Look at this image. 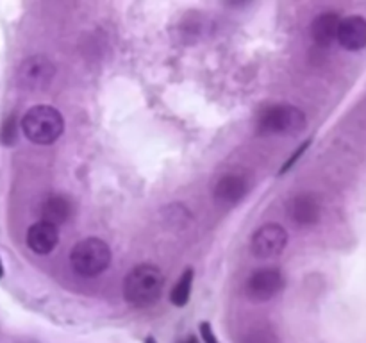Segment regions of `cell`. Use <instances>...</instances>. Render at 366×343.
<instances>
[{"label": "cell", "instance_id": "6da1fadb", "mask_svg": "<svg viewBox=\"0 0 366 343\" xmlns=\"http://www.w3.org/2000/svg\"><path fill=\"white\" fill-rule=\"evenodd\" d=\"M164 289V275L159 267L142 263L132 268L124 281V297L132 307L145 309L161 299Z\"/></svg>", "mask_w": 366, "mask_h": 343}, {"label": "cell", "instance_id": "7a4b0ae2", "mask_svg": "<svg viewBox=\"0 0 366 343\" xmlns=\"http://www.w3.org/2000/svg\"><path fill=\"white\" fill-rule=\"evenodd\" d=\"M20 129L25 138L34 145H52L64 131L63 114L56 107L39 104L24 114Z\"/></svg>", "mask_w": 366, "mask_h": 343}, {"label": "cell", "instance_id": "3957f363", "mask_svg": "<svg viewBox=\"0 0 366 343\" xmlns=\"http://www.w3.org/2000/svg\"><path fill=\"white\" fill-rule=\"evenodd\" d=\"M306 125V113L293 104H272L257 116V132L263 136H297Z\"/></svg>", "mask_w": 366, "mask_h": 343}, {"label": "cell", "instance_id": "277c9868", "mask_svg": "<svg viewBox=\"0 0 366 343\" xmlns=\"http://www.w3.org/2000/svg\"><path fill=\"white\" fill-rule=\"evenodd\" d=\"M109 245L100 238L81 239L70 252V264L82 277H97L111 264Z\"/></svg>", "mask_w": 366, "mask_h": 343}, {"label": "cell", "instance_id": "5b68a950", "mask_svg": "<svg viewBox=\"0 0 366 343\" xmlns=\"http://www.w3.org/2000/svg\"><path fill=\"white\" fill-rule=\"evenodd\" d=\"M18 84L27 91L45 89L56 77V64L45 56H31L18 68Z\"/></svg>", "mask_w": 366, "mask_h": 343}, {"label": "cell", "instance_id": "8992f818", "mask_svg": "<svg viewBox=\"0 0 366 343\" xmlns=\"http://www.w3.org/2000/svg\"><path fill=\"white\" fill-rule=\"evenodd\" d=\"M288 245V232L279 224H264L254 232L250 239V250L259 259H270L285 252Z\"/></svg>", "mask_w": 366, "mask_h": 343}, {"label": "cell", "instance_id": "52a82bcc", "mask_svg": "<svg viewBox=\"0 0 366 343\" xmlns=\"http://www.w3.org/2000/svg\"><path fill=\"white\" fill-rule=\"evenodd\" d=\"M285 288V275L279 268H261L249 277L245 284L247 297L252 302H268Z\"/></svg>", "mask_w": 366, "mask_h": 343}, {"label": "cell", "instance_id": "ba28073f", "mask_svg": "<svg viewBox=\"0 0 366 343\" xmlns=\"http://www.w3.org/2000/svg\"><path fill=\"white\" fill-rule=\"evenodd\" d=\"M288 213L295 224L315 225L322 218V202L315 193H299L288 204Z\"/></svg>", "mask_w": 366, "mask_h": 343}, {"label": "cell", "instance_id": "9c48e42d", "mask_svg": "<svg viewBox=\"0 0 366 343\" xmlns=\"http://www.w3.org/2000/svg\"><path fill=\"white\" fill-rule=\"evenodd\" d=\"M338 43L345 50L357 52L366 46V18L360 14L343 18L338 29Z\"/></svg>", "mask_w": 366, "mask_h": 343}, {"label": "cell", "instance_id": "30bf717a", "mask_svg": "<svg viewBox=\"0 0 366 343\" xmlns=\"http://www.w3.org/2000/svg\"><path fill=\"white\" fill-rule=\"evenodd\" d=\"M59 243V231L56 225L36 222L27 231V245L36 254H50Z\"/></svg>", "mask_w": 366, "mask_h": 343}, {"label": "cell", "instance_id": "8fae6325", "mask_svg": "<svg viewBox=\"0 0 366 343\" xmlns=\"http://www.w3.org/2000/svg\"><path fill=\"white\" fill-rule=\"evenodd\" d=\"M250 182L243 174H227L214 186V199L224 204H236L249 193Z\"/></svg>", "mask_w": 366, "mask_h": 343}, {"label": "cell", "instance_id": "7c38bea8", "mask_svg": "<svg viewBox=\"0 0 366 343\" xmlns=\"http://www.w3.org/2000/svg\"><path fill=\"white\" fill-rule=\"evenodd\" d=\"M342 18L336 11H325L320 13L311 24V38L320 46H329L338 38V29Z\"/></svg>", "mask_w": 366, "mask_h": 343}, {"label": "cell", "instance_id": "4fadbf2b", "mask_svg": "<svg viewBox=\"0 0 366 343\" xmlns=\"http://www.w3.org/2000/svg\"><path fill=\"white\" fill-rule=\"evenodd\" d=\"M71 213H74L71 202L63 195H50L41 204V222L56 225V227L61 224H66Z\"/></svg>", "mask_w": 366, "mask_h": 343}, {"label": "cell", "instance_id": "5bb4252c", "mask_svg": "<svg viewBox=\"0 0 366 343\" xmlns=\"http://www.w3.org/2000/svg\"><path fill=\"white\" fill-rule=\"evenodd\" d=\"M192 286H193V270L192 268H188V270L179 277L177 284H175L174 289H172L170 293L172 304L177 307L186 306L189 300V295H192Z\"/></svg>", "mask_w": 366, "mask_h": 343}, {"label": "cell", "instance_id": "9a60e30c", "mask_svg": "<svg viewBox=\"0 0 366 343\" xmlns=\"http://www.w3.org/2000/svg\"><path fill=\"white\" fill-rule=\"evenodd\" d=\"M242 343H279V338L270 325H254L243 334Z\"/></svg>", "mask_w": 366, "mask_h": 343}, {"label": "cell", "instance_id": "2e32d148", "mask_svg": "<svg viewBox=\"0 0 366 343\" xmlns=\"http://www.w3.org/2000/svg\"><path fill=\"white\" fill-rule=\"evenodd\" d=\"M16 134H18V124L16 118L11 114V116L6 118V121L2 124V131H0V139H2L4 145H14L16 141Z\"/></svg>", "mask_w": 366, "mask_h": 343}, {"label": "cell", "instance_id": "e0dca14e", "mask_svg": "<svg viewBox=\"0 0 366 343\" xmlns=\"http://www.w3.org/2000/svg\"><path fill=\"white\" fill-rule=\"evenodd\" d=\"M310 143H311V139H307V141H304L302 145L299 146V150H295V152H293V156L290 157V159L286 161V164H285V166L281 168V174H286V172H288V168H292L293 164H295V161H299V157L302 156L304 152H306V150H307V146H310Z\"/></svg>", "mask_w": 366, "mask_h": 343}, {"label": "cell", "instance_id": "ac0fdd59", "mask_svg": "<svg viewBox=\"0 0 366 343\" xmlns=\"http://www.w3.org/2000/svg\"><path fill=\"white\" fill-rule=\"evenodd\" d=\"M200 334H202V339L206 343H220V342H218L217 336H214L213 327H211V325L207 324V322L200 324Z\"/></svg>", "mask_w": 366, "mask_h": 343}, {"label": "cell", "instance_id": "d6986e66", "mask_svg": "<svg viewBox=\"0 0 366 343\" xmlns=\"http://www.w3.org/2000/svg\"><path fill=\"white\" fill-rule=\"evenodd\" d=\"M182 343H199V342H197V338H193L192 336V338H188L186 342H182Z\"/></svg>", "mask_w": 366, "mask_h": 343}, {"label": "cell", "instance_id": "ffe728a7", "mask_svg": "<svg viewBox=\"0 0 366 343\" xmlns=\"http://www.w3.org/2000/svg\"><path fill=\"white\" fill-rule=\"evenodd\" d=\"M4 275V264H2V261H0V277H2Z\"/></svg>", "mask_w": 366, "mask_h": 343}, {"label": "cell", "instance_id": "44dd1931", "mask_svg": "<svg viewBox=\"0 0 366 343\" xmlns=\"http://www.w3.org/2000/svg\"><path fill=\"white\" fill-rule=\"evenodd\" d=\"M147 343H156V339H152V338H149V339H147Z\"/></svg>", "mask_w": 366, "mask_h": 343}]
</instances>
